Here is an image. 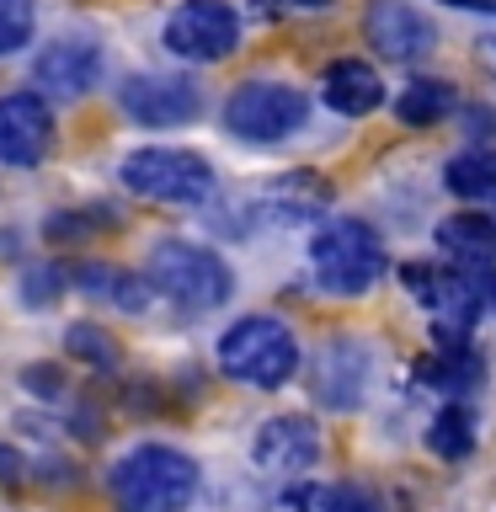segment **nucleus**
Wrapping results in <instances>:
<instances>
[{
  "mask_svg": "<svg viewBox=\"0 0 496 512\" xmlns=\"http://www.w3.org/2000/svg\"><path fill=\"white\" fill-rule=\"evenodd\" d=\"M107 491L118 512H187L198 496V464L171 443H134L107 470Z\"/></svg>",
  "mask_w": 496,
  "mask_h": 512,
  "instance_id": "obj_1",
  "label": "nucleus"
},
{
  "mask_svg": "<svg viewBox=\"0 0 496 512\" xmlns=\"http://www.w3.org/2000/svg\"><path fill=\"white\" fill-rule=\"evenodd\" d=\"M310 267H315V283L326 288L336 299H358L368 294L384 267H390V251H384V240L374 224L363 219H331L320 224L315 240H310Z\"/></svg>",
  "mask_w": 496,
  "mask_h": 512,
  "instance_id": "obj_2",
  "label": "nucleus"
},
{
  "mask_svg": "<svg viewBox=\"0 0 496 512\" xmlns=\"http://www.w3.org/2000/svg\"><path fill=\"white\" fill-rule=\"evenodd\" d=\"M219 368L235 384H251V390H278L299 368V342L278 315H240L219 336Z\"/></svg>",
  "mask_w": 496,
  "mask_h": 512,
  "instance_id": "obj_3",
  "label": "nucleus"
},
{
  "mask_svg": "<svg viewBox=\"0 0 496 512\" xmlns=\"http://www.w3.org/2000/svg\"><path fill=\"white\" fill-rule=\"evenodd\" d=\"M123 187L134 198H150V203H176V208H192V203H208L214 198V166L192 150H171V144H144V150H128L123 155Z\"/></svg>",
  "mask_w": 496,
  "mask_h": 512,
  "instance_id": "obj_4",
  "label": "nucleus"
},
{
  "mask_svg": "<svg viewBox=\"0 0 496 512\" xmlns=\"http://www.w3.org/2000/svg\"><path fill=\"white\" fill-rule=\"evenodd\" d=\"M150 283L182 310H219L235 294V272L224 267V256L192 240H160L150 251Z\"/></svg>",
  "mask_w": 496,
  "mask_h": 512,
  "instance_id": "obj_5",
  "label": "nucleus"
},
{
  "mask_svg": "<svg viewBox=\"0 0 496 512\" xmlns=\"http://www.w3.org/2000/svg\"><path fill=\"white\" fill-rule=\"evenodd\" d=\"M310 118V96L283 80H246L224 102V128L246 144H278Z\"/></svg>",
  "mask_w": 496,
  "mask_h": 512,
  "instance_id": "obj_6",
  "label": "nucleus"
},
{
  "mask_svg": "<svg viewBox=\"0 0 496 512\" xmlns=\"http://www.w3.org/2000/svg\"><path fill=\"white\" fill-rule=\"evenodd\" d=\"M166 48L187 64H219L240 48V16L230 0H182L166 16Z\"/></svg>",
  "mask_w": 496,
  "mask_h": 512,
  "instance_id": "obj_7",
  "label": "nucleus"
},
{
  "mask_svg": "<svg viewBox=\"0 0 496 512\" xmlns=\"http://www.w3.org/2000/svg\"><path fill=\"white\" fill-rule=\"evenodd\" d=\"M118 102L144 128H176L203 112V91L187 75H134V80H123Z\"/></svg>",
  "mask_w": 496,
  "mask_h": 512,
  "instance_id": "obj_8",
  "label": "nucleus"
},
{
  "mask_svg": "<svg viewBox=\"0 0 496 512\" xmlns=\"http://www.w3.org/2000/svg\"><path fill=\"white\" fill-rule=\"evenodd\" d=\"M54 144V112L38 91L0 96V166H38Z\"/></svg>",
  "mask_w": 496,
  "mask_h": 512,
  "instance_id": "obj_9",
  "label": "nucleus"
},
{
  "mask_svg": "<svg viewBox=\"0 0 496 512\" xmlns=\"http://www.w3.org/2000/svg\"><path fill=\"white\" fill-rule=\"evenodd\" d=\"M363 32H368V43L395 64L427 59L432 48H438V27H432L411 0H374L368 16H363Z\"/></svg>",
  "mask_w": 496,
  "mask_h": 512,
  "instance_id": "obj_10",
  "label": "nucleus"
},
{
  "mask_svg": "<svg viewBox=\"0 0 496 512\" xmlns=\"http://www.w3.org/2000/svg\"><path fill=\"white\" fill-rule=\"evenodd\" d=\"M368 368H374V358H368V347L358 342V336H336V342L320 347L315 358V400L331 411H352L368 390Z\"/></svg>",
  "mask_w": 496,
  "mask_h": 512,
  "instance_id": "obj_11",
  "label": "nucleus"
},
{
  "mask_svg": "<svg viewBox=\"0 0 496 512\" xmlns=\"http://www.w3.org/2000/svg\"><path fill=\"white\" fill-rule=\"evenodd\" d=\"M251 459L272 475H299L320 459V427L310 416H272L256 427L251 438Z\"/></svg>",
  "mask_w": 496,
  "mask_h": 512,
  "instance_id": "obj_12",
  "label": "nucleus"
},
{
  "mask_svg": "<svg viewBox=\"0 0 496 512\" xmlns=\"http://www.w3.org/2000/svg\"><path fill=\"white\" fill-rule=\"evenodd\" d=\"M32 80L54 96H86L102 80V48L86 38H54L32 59Z\"/></svg>",
  "mask_w": 496,
  "mask_h": 512,
  "instance_id": "obj_13",
  "label": "nucleus"
},
{
  "mask_svg": "<svg viewBox=\"0 0 496 512\" xmlns=\"http://www.w3.org/2000/svg\"><path fill=\"white\" fill-rule=\"evenodd\" d=\"M320 96H326L331 112H342V118H368V112L384 107V80L374 64L363 59H336L326 80H320Z\"/></svg>",
  "mask_w": 496,
  "mask_h": 512,
  "instance_id": "obj_14",
  "label": "nucleus"
},
{
  "mask_svg": "<svg viewBox=\"0 0 496 512\" xmlns=\"http://www.w3.org/2000/svg\"><path fill=\"white\" fill-rule=\"evenodd\" d=\"M438 251L454 256L459 267H491L496 262V219L491 214H475V208L448 214L438 224Z\"/></svg>",
  "mask_w": 496,
  "mask_h": 512,
  "instance_id": "obj_15",
  "label": "nucleus"
},
{
  "mask_svg": "<svg viewBox=\"0 0 496 512\" xmlns=\"http://www.w3.org/2000/svg\"><path fill=\"white\" fill-rule=\"evenodd\" d=\"M75 288L86 299H102V304H118V310L128 315H144L150 310V278H134V272H123V267H107V262H80L75 272Z\"/></svg>",
  "mask_w": 496,
  "mask_h": 512,
  "instance_id": "obj_16",
  "label": "nucleus"
},
{
  "mask_svg": "<svg viewBox=\"0 0 496 512\" xmlns=\"http://www.w3.org/2000/svg\"><path fill=\"white\" fill-rule=\"evenodd\" d=\"M326 203H331V182H320V176H310V171H294V176H283V182H272L256 208H262L267 219L299 224V219L320 214Z\"/></svg>",
  "mask_w": 496,
  "mask_h": 512,
  "instance_id": "obj_17",
  "label": "nucleus"
},
{
  "mask_svg": "<svg viewBox=\"0 0 496 512\" xmlns=\"http://www.w3.org/2000/svg\"><path fill=\"white\" fill-rule=\"evenodd\" d=\"M448 107H454V86H448V80H432V75L411 80V86L395 96V118L406 128H432L438 118H448Z\"/></svg>",
  "mask_w": 496,
  "mask_h": 512,
  "instance_id": "obj_18",
  "label": "nucleus"
},
{
  "mask_svg": "<svg viewBox=\"0 0 496 512\" xmlns=\"http://www.w3.org/2000/svg\"><path fill=\"white\" fill-rule=\"evenodd\" d=\"M427 448L438 459H470V448H475V416H470V406L448 400V406L432 416V427H427Z\"/></svg>",
  "mask_w": 496,
  "mask_h": 512,
  "instance_id": "obj_19",
  "label": "nucleus"
},
{
  "mask_svg": "<svg viewBox=\"0 0 496 512\" xmlns=\"http://www.w3.org/2000/svg\"><path fill=\"white\" fill-rule=\"evenodd\" d=\"M443 187L454 198H486V192H496V150H459L443 166Z\"/></svg>",
  "mask_w": 496,
  "mask_h": 512,
  "instance_id": "obj_20",
  "label": "nucleus"
},
{
  "mask_svg": "<svg viewBox=\"0 0 496 512\" xmlns=\"http://www.w3.org/2000/svg\"><path fill=\"white\" fill-rule=\"evenodd\" d=\"M64 352H70L75 363H86V368H118V342L102 331V326H91V320H75L70 331H64Z\"/></svg>",
  "mask_w": 496,
  "mask_h": 512,
  "instance_id": "obj_21",
  "label": "nucleus"
},
{
  "mask_svg": "<svg viewBox=\"0 0 496 512\" xmlns=\"http://www.w3.org/2000/svg\"><path fill=\"white\" fill-rule=\"evenodd\" d=\"M64 283H70V272H64L59 262H32L22 272V304L27 310H48V304H59Z\"/></svg>",
  "mask_w": 496,
  "mask_h": 512,
  "instance_id": "obj_22",
  "label": "nucleus"
},
{
  "mask_svg": "<svg viewBox=\"0 0 496 512\" xmlns=\"http://www.w3.org/2000/svg\"><path fill=\"white\" fill-rule=\"evenodd\" d=\"M448 278H454V272L432 267V262H406V267H400V288H406L416 304H427V310H438V304H443Z\"/></svg>",
  "mask_w": 496,
  "mask_h": 512,
  "instance_id": "obj_23",
  "label": "nucleus"
},
{
  "mask_svg": "<svg viewBox=\"0 0 496 512\" xmlns=\"http://www.w3.org/2000/svg\"><path fill=\"white\" fill-rule=\"evenodd\" d=\"M299 502H304V507H315V512H379L374 491H363V486H326V491H304Z\"/></svg>",
  "mask_w": 496,
  "mask_h": 512,
  "instance_id": "obj_24",
  "label": "nucleus"
},
{
  "mask_svg": "<svg viewBox=\"0 0 496 512\" xmlns=\"http://www.w3.org/2000/svg\"><path fill=\"white\" fill-rule=\"evenodd\" d=\"M32 0H0V54H22L32 43Z\"/></svg>",
  "mask_w": 496,
  "mask_h": 512,
  "instance_id": "obj_25",
  "label": "nucleus"
},
{
  "mask_svg": "<svg viewBox=\"0 0 496 512\" xmlns=\"http://www.w3.org/2000/svg\"><path fill=\"white\" fill-rule=\"evenodd\" d=\"M96 230L91 214H75V208H64V214H54L43 224V240H54V246H70V240H86Z\"/></svg>",
  "mask_w": 496,
  "mask_h": 512,
  "instance_id": "obj_26",
  "label": "nucleus"
},
{
  "mask_svg": "<svg viewBox=\"0 0 496 512\" xmlns=\"http://www.w3.org/2000/svg\"><path fill=\"white\" fill-rule=\"evenodd\" d=\"M22 384H27V395H38V400H59L64 395V368L59 363H27Z\"/></svg>",
  "mask_w": 496,
  "mask_h": 512,
  "instance_id": "obj_27",
  "label": "nucleus"
},
{
  "mask_svg": "<svg viewBox=\"0 0 496 512\" xmlns=\"http://www.w3.org/2000/svg\"><path fill=\"white\" fill-rule=\"evenodd\" d=\"M32 464L22 459V448H11V443H0V486H22Z\"/></svg>",
  "mask_w": 496,
  "mask_h": 512,
  "instance_id": "obj_28",
  "label": "nucleus"
},
{
  "mask_svg": "<svg viewBox=\"0 0 496 512\" xmlns=\"http://www.w3.org/2000/svg\"><path fill=\"white\" fill-rule=\"evenodd\" d=\"M470 283H475L480 315H491L496 310V267H470Z\"/></svg>",
  "mask_w": 496,
  "mask_h": 512,
  "instance_id": "obj_29",
  "label": "nucleus"
},
{
  "mask_svg": "<svg viewBox=\"0 0 496 512\" xmlns=\"http://www.w3.org/2000/svg\"><path fill=\"white\" fill-rule=\"evenodd\" d=\"M464 134H475V139H496V112L491 107H464Z\"/></svg>",
  "mask_w": 496,
  "mask_h": 512,
  "instance_id": "obj_30",
  "label": "nucleus"
},
{
  "mask_svg": "<svg viewBox=\"0 0 496 512\" xmlns=\"http://www.w3.org/2000/svg\"><path fill=\"white\" fill-rule=\"evenodd\" d=\"M475 64L496 80V32H486V38H475Z\"/></svg>",
  "mask_w": 496,
  "mask_h": 512,
  "instance_id": "obj_31",
  "label": "nucleus"
},
{
  "mask_svg": "<svg viewBox=\"0 0 496 512\" xmlns=\"http://www.w3.org/2000/svg\"><path fill=\"white\" fill-rule=\"evenodd\" d=\"M448 6H459V11H496V0H448Z\"/></svg>",
  "mask_w": 496,
  "mask_h": 512,
  "instance_id": "obj_32",
  "label": "nucleus"
},
{
  "mask_svg": "<svg viewBox=\"0 0 496 512\" xmlns=\"http://www.w3.org/2000/svg\"><path fill=\"white\" fill-rule=\"evenodd\" d=\"M294 6H310V11H320V6H331V0H294Z\"/></svg>",
  "mask_w": 496,
  "mask_h": 512,
  "instance_id": "obj_33",
  "label": "nucleus"
},
{
  "mask_svg": "<svg viewBox=\"0 0 496 512\" xmlns=\"http://www.w3.org/2000/svg\"><path fill=\"white\" fill-rule=\"evenodd\" d=\"M491 219H496V214H491Z\"/></svg>",
  "mask_w": 496,
  "mask_h": 512,
  "instance_id": "obj_34",
  "label": "nucleus"
}]
</instances>
